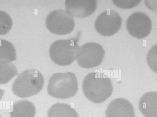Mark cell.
Instances as JSON below:
<instances>
[{
    "instance_id": "2",
    "label": "cell",
    "mask_w": 157,
    "mask_h": 117,
    "mask_svg": "<svg viewBox=\"0 0 157 117\" xmlns=\"http://www.w3.org/2000/svg\"><path fill=\"white\" fill-rule=\"evenodd\" d=\"M44 78L39 71L33 69L19 74L12 85V90L16 96L25 98L38 94L43 88Z\"/></svg>"
},
{
    "instance_id": "14",
    "label": "cell",
    "mask_w": 157,
    "mask_h": 117,
    "mask_svg": "<svg viewBox=\"0 0 157 117\" xmlns=\"http://www.w3.org/2000/svg\"><path fill=\"white\" fill-rule=\"evenodd\" d=\"M16 59V51L9 41L0 39V62H11Z\"/></svg>"
},
{
    "instance_id": "12",
    "label": "cell",
    "mask_w": 157,
    "mask_h": 117,
    "mask_svg": "<svg viewBox=\"0 0 157 117\" xmlns=\"http://www.w3.org/2000/svg\"><path fill=\"white\" fill-rule=\"evenodd\" d=\"M36 111L33 103L27 100L17 101L13 104L10 117H35Z\"/></svg>"
},
{
    "instance_id": "9",
    "label": "cell",
    "mask_w": 157,
    "mask_h": 117,
    "mask_svg": "<svg viewBox=\"0 0 157 117\" xmlns=\"http://www.w3.org/2000/svg\"><path fill=\"white\" fill-rule=\"evenodd\" d=\"M66 11L73 17L84 18L91 15L97 7L95 0H66Z\"/></svg>"
},
{
    "instance_id": "3",
    "label": "cell",
    "mask_w": 157,
    "mask_h": 117,
    "mask_svg": "<svg viewBox=\"0 0 157 117\" xmlns=\"http://www.w3.org/2000/svg\"><path fill=\"white\" fill-rule=\"evenodd\" d=\"M78 89L77 77L72 73H59L53 74L49 79L47 92L51 96L67 99L74 96Z\"/></svg>"
},
{
    "instance_id": "7",
    "label": "cell",
    "mask_w": 157,
    "mask_h": 117,
    "mask_svg": "<svg viewBox=\"0 0 157 117\" xmlns=\"http://www.w3.org/2000/svg\"><path fill=\"white\" fill-rule=\"evenodd\" d=\"M122 19L119 14L112 10L104 11L99 15L94 22L96 30L104 36H112L119 30Z\"/></svg>"
},
{
    "instance_id": "19",
    "label": "cell",
    "mask_w": 157,
    "mask_h": 117,
    "mask_svg": "<svg viewBox=\"0 0 157 117\" xmlns=\"http://www.w3.org/2000/svg\"><path fill=\"white\" fill-rule=\"evenodd\" d=\"M157 0H154L153 2H152V0L151 2L150 1L146 0L145 1L146 5L150 9L155 10H156L157 9Z\"/></svg>"
},
{
    "instance_id": "6",
    "label": "cell",
    "mask_w": 157,
    "mask_h": 117,
    "mask_svg": "<svg viewBox=\"0 0 157 117\" xmlns=\"http://www.w3.org/2000/svg\"><path fill=\"white\" fill-rule=\"evenodd\" d=\"M73 17L66 10H54L48 15L46 25L48 29L53 34L66 35L71 32L75 27Z\"/></svg>"
},
{
    "instance_id": "16",
    "label": "cell",
    "mask_w": 157,
    "mask_h": 117,
    "mask_svg": "<svg viewBox=\"0 0 157 117\" xmlns=\"http://www.w3.org/2000/svg\"><path fill=\"white\" fill-rule=\"evenodd\" d=\"M12 25L10 16L6 12L0 10V35L7 34L11 28Z\"/></svg>"
},
{
    "instance_id": "13",
    "label": "cell",
    "mask_w": 157,
    "mask_h": 117,
    "mask_svg": "<svg viewBox=\"0 0 157 117\" xmlns=\"http://www.w3.org/2000/svg\"><path fill=\"white\" fill-rule=\"evenodd\" d=\"M48 117H79L75 110L67 104L56 103L49 109Z\"/></svg>"
},
{
    "instance_id": "5",
    "label": "cell",
    "mask_w": 157,
    "mask_h": 117,
    "mask_svg": "<svg viewBox=\"0 0 157 117\" xmlns=\"http://www.w3.org/2000/svg\"><path fill=\"white\" fill-rule=\"evenodd\" d=\"M105 54V51L100 44L89 42L79 47L76 59L80 66L86 69L92 68L101 63Z\"/></svg>"
},
{
    "instance_id": "21",
    "label": "cell",
    "mask_w": 157,
    "mask_h": 117,
    "mask_svg": "<svg viewBox=\"0 0 157 117\" xmlns=\"http://www.w3.org/2000/svg\"><path fill=\"white\" fill-rule=\"evenodd\" d=\"M0 117H1V115H0Z\"/></svg>"
},
{
    "instance_id": "17",
    "label": "cell",
    "mask_w": 157,
    "mask_h": 117,
    "mask_svg": "<svg viewBox=\"0 0 157 117\" xmlns=\"http://www.w3.org/2000/svg\"><path fill=\"white\" fill-rule=\"evenodd\" d=\"M157 45L154 46L148 51L147 61L151 69L154 71L157 72Z\"/></svg>"
},
{
    "instance_id": "20",
    "label": "cell",
    "mask_w": 157,
    "mask_h": 117,
    "mask_svg": "<svg viewBox=\"0 0 157 117\" xmlns=\"http://www.w3.org/2000/svg\"><path fill=\"white\" fill-rule=\"evenodd\" d=\"M5 91L0 88V101L2 99L4 94Z\"/></svg>"
},
{
    "instance_id": "15",
    "label": "cell",
    "mask_w": 157,
    "mask_h": 117,
    "mask_svg": "<svg viewBox=\"0 0 157 117\" xmlns=\"http://www.w3.org/2000/svg\"><path fill=\"white\" fill-rule=\"evenodd\" d=\"M18 73L15 65L10 62H0V84L7 83Z\"/></svg>"
},
{
    "instance_id": "1",
    "label": "cell",
    "mask_w": 157,
    "mask_h": 117,
    "mask_svg": "<svg viewBox=\"0 0 157 117\" xmlns=\"http://www.w3.org/2000/svg\"><path fill=\"white\" fill-rule=\"evenodd\" d=\"M83 92L91 102L101 103L111 95L113 87L110 79L105 74L99 72L88 73L82 83Z\"/></svg>"
},
{
    "instance_id": "4",
    "label": "cell",
    "mask_w": 157,
    "mask_h": 117,
    "mask_svg": "<svg viewBox=\"0 0 157 117\" xmlns=\"http://www.w3.org/2000/svg\"><path fill=\"white\" fill-rule=\"evenodd\" d=\"M79 47L77 40L75 39L57 40L50 48L49 55L55 64L61 66H68L76 59Z\"/></svg>"
},
{
    "instance_id": "8",
    "label": "cell",
    "mask_w": 157,
    "mask_h": 117,
    "mask_svg": "<svg viewBox=\"0 0 157 117\" xmlns=\"http://www.w3.org/2000/svg\"><path fill=\"white\" fill-rule=\"evenodd\" d=\"M126 29L132 36L138 38L146 37L152 29L150 17L144 12H137L131 14L126 22Z\"/></svg>"
},
{
    "instance_id": "18",
    "label": "cell",
    "mask_w": 157,
    "mask_h": 117,
    "mask_svg": "<svg viewBox=\"0 0 157 117\" xmlns=\"http://www.w3.org/2000/svg\"><path fill=\"white\" fill-rule=\"evenodd\" d=\"M113 3L116 6L122 9L133 8L140 3L141 0H113Z\"/></svg>"
},
{
    "instance_id": "11",
    "label": "cell",
    "mask_w": 157,
    "mask_h": 117,
    "mask_svg": "<svg viewBox=\"0 0 157 117\" xmlns=\"http://www.w3.org/2000/svg\"><path fill=\"white\" fill-rule=\"evenodd\" d=\"M139 108L146 117H157V92L151 91L144 94L140 98Z\"/></svg>"
},
{
    "instance_id": "10",
    "label": "cell",
    "mask_w": 157,
    "mask_h": 117,
    "mask_svg": "<svg viewBox=\"0 0 157 117\" xmlns=\"http://www.w3.org/2000/svg\"><path fill=\"white\" fill-rule=\"evenodd\" d=\"M106 117H135L131 103L122 98H117L108 105L105 112Z\"/></svg>"
}]
</instances>
